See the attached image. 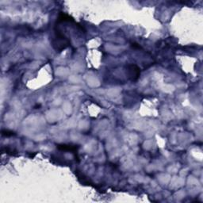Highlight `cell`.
<instances>
[{
	"mask_svg": "<svg viewBox=\"0 0 203 203\" xmlns=\"http://www.w3.org/2000/svg\"><path fill=\"white\" fill-rule=\"evenodd\" d=\"M69 44H70V40H68L63 33H61L58 30L55 31L53 46L56 51H63V49H65Z\"/></svg>",
	"mask_w": 203,
	"mask_h": 203,
	"instance_id": "obj_1",
	"label": "cell"
},
{
	"mask_svg": "<svg viewBox=\"0 0 203 203\" xmlns=\"http://www.w3.org/2000/svg\"><path fill=\"white\" fill-rule=\"evenodd\" d=\"M128 77L131 80L135 81L139 78L140 75V71L137 65L134 64H131L128 66Z\"/></svg>",
	"mask_w": 203,
	"mask_h": 203,
	"instance_id": "obj_2",
	"label": "cell"
},
{
	"mask_svg": "<svg viewBox=\"0 0 203 203\" xmlns=\"http://www.w3.org/2000/svg\"><path fill=\"white\" fill-rule=\"evenodd\" d=\"M56 148H58L59 150H62V151H70L72 153L75 154V158L77 157V149L78 147L76 146H72V145H56ZM79 159V158H78Z\"/></svg>",
	"mask_w": 203,
	"mask_h": 203,
	"instance_id": "obj_3",
	"label": "cell"
},
{
	"mask_svg": "<svg viewBox=\"0 0 203 203\" xmlns=\"http://www.w3.org/2000/svg\"><path fill=\"white\" fill-rule=\"evenodd\" d=\"M2 137H10L15 136V133L11 130H9V129H2Z\"/></svg>",
	"mask_w": 203,
	"mask_h": 203,
	"instance_id": "obj_4",
	"label": "cell"
},
{
	"mask_svg": "<svg viewBox=\"0 0 203 203\" xmlns=\"http://www.w3.org/2000/svg\"><path fill=\"white\" fill-rule=\"evenodd\" d=\"M132 47H133V49H140V45L138 44H137V43H133V44H132Z\"/></svg>",
	"mask_w": 203,
	"mask_h": 203,
	"instance_id": "obj_5",
	"label": "cell"
},
{
	"mask_svg": "<svg viewBox=\"0 0 203 203\" xmlns=\"http://www.w3.org/2000/svg\"><path fill=\"white\" fill-rule=\"evenodd\" d=\"M40 106H41V105H37L35 106V109H39V107H40Z\"/></svg>",
	"mask_w": 203,
	"mask_h": 203,
	"instance_id": "obj_6",
	"label": "cell"
}]
</instances>
